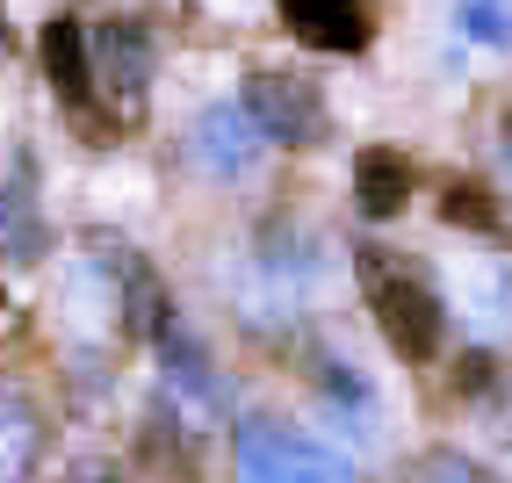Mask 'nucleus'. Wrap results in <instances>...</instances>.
Listing matches in <instances>:
<instances>
[{"mask_svg":"<svg viewBox=\"0 0 512 483\" xmlns=\"http://www.w3.org/2000/svg\"><path fill=\"white\" fill-rule=\"evenodd\" d=\"M354 274H361V296H368V310H375V325H383L390 347L404 361H433L440 332H448L440 296L419 282V274H404V260L390 246H354Z\"/></svg>","mask_w":512,"mask_h":483,"instance_id":"obj_1","label":"nucleus"},{"mask_svg":"<svg viewBox=\"0 0 512 483\" xmlns=\"http://www.w3.org/2000/svg\"><path fill=\"white\" fill-rule=\"evenodd\" d=\"M87 73L109 101V123L116 130H138L145 123V101H152V37L138 22H109L101 37H87Z\"/></svg>","mask_w":512,"mask_h":483,"instance_id":"obj_2","label":"nucleus"},{"mask_svg":"<svg viewBox=\"0 0 512 483\" xmlns=\"http://www.w3.org/2000/svg\"><path fill=\"white\" fill-rule=\"evenodd\" d=\"M238 483H361L347 455L303 440V433H282V426H246L238 440Z\"/></svg>","mask_w":512,"mask_h":483,"instance_id":"obj_3","label":"nucleus"},{"mask_svg":"<svg viewBox=\"0 0 512 483\" xmlns=\"http://www.w3.org/2000/svg\"><path fill=\"white\" fill-rule=\"evenodd\" d=\"M44 80H51V94L65 101V109L80 116L87 145H116V130L94 116V73H87V29H80V15H51L44 22Z\"/></svg>","mask_w":512,"mask_h":483,"instance_id":"obj_4","label":"nucleus"},{"mask_svg":"<svg viewBox=\"0 0 512 483\" xmlns=\"http://www.w3.org/2000/svg\"><path fill=\"white\" fill-rule=\"evenodd\" d=\"M246 116L260 123V137H282V145H318V137H325V94L303 80V73H253Z\"/></svg>","mask_w":512,"mask_h":483,"instance_id":"obj_5","label":"nucleus"},{"mask_svg":"<svg viewBox=\"0 0 512 483\" xmlns=\"http://www.w3.org/2000/svg\"><path fill=\"white\" fill-rule=\"evenodd\" d=\"M260 123L246 116V101H217V109H202L195 130H188V159L202 166L210 181H238V174H253V159H260Z\"/></svg>","mask_w":512,"mask_h":483,"instance_id":"obj_6","label":"nucleus"},{"mask_svg":"<svg viewBox=\"0 0 512 483\" xmlns=\"http://www.w3.org/2000/svg\"><path fill=\"white\" fill-rule=\"evenodd\" d=\"M282 22L311 51H361L368 44V8L361 0H282Z\"/></svg>","mask_w":512,"mask_h":483,"instance_id":"obj_7","label":"nucleus"},{"mask_svg":"<svg viewBox=\"0 0 512 483\" xmlns=\"http://www.w3.org/2000/svg\"><path fill=\"white\" fill-rule=\"evenodd\" d=\"M159 339H166V390H174V404L188 411L195 426H217V411H224V390H217L210 361H202V354H195V339H188V332H174V325H166Z\"/></svg>","mask_w":512,"mask_h":483,"instance_id":"obj_8","label":"nucleus"},{"mask_svg":"<svg viewBox=\"0 0 512 483\" xmlns=\"http://www.w3.org/2000/svg\"><path fill=\"white\" fill-rule=\"evenodd\" d=\"M116 274V296H123V332H166V296H159V274L130 253V246H101Z\"/></svg>","mask_w":512,"mask_h":483,"instance_id":"obj_9","label":"nucleus"},{"mask_svg":"<svg viewBox=\"0 0 512 483\" xmlns=\"http://www.w3.org/2000/svg\"><path fill=\"white\" fill-rule=\"evenodd\" d=\"M354 195H361V210L368 217H397L404 202H412V166H404V152H361L354 159Z\"/></svg>","mask_w":512,"mask_h":483,"instance_id":"obj_10","label":"nucleus"},{"mask_svg":"<svg viewBox=\"0 0 512 483\" xmlns=\"http://www.w3.org/2000/svg\"><path fill=\"white\" fill-rule=\"evenodd\" d=\"M44 253V210L29 181H0V260H37Z\"/></svg>","mask_w":512,"mask_h":483,"instance_id":"obj_11","label":"nucleus"},{"mask_svg":"<svg viewBox=\"0 0 512 483\" xmlns=\"http://www.w3.org/2000/svg\"><path fill=\"white\" fill-rule=\"evenodd\" d=\"M37 411H29L22 397H0V483H22L29 469H37Z\"/></svg>","mask_w":512,"mask_h":483,"instance_id":"obj_12","label":"nucleus"},{"mask_svg":"<svg viewBox=\"0 0 512 483\" xmlns=\"http://www.w3.org/2000/svg\"><path fill=\"white\" fill-rule=\"evenodd\" d=\"M440 217H448V224H462V231H498V202H491V188L455 181L448 195H440Z\"/></svg>","mask_w":512,"mask_h":483,"instance_id":"obj_13","label":"nucleus"},{"mask_svg":"<svg viewBox=\"0 0 512 483\" xmlns=\"http://www.w3.org/2000/svg\"><path fill=\"white\" fill-rule=\"evenodd\" d=\"M476 44H512V0H462V15H455Z\"/></svg>","mask_w":512,"mask_h":483,"instance_id":"obj_14","label":"nucleus"},{"mask_svg":"<svg viewBox=\"0 0 512 483\" xmlns=\"http://www.w3.org/2000/svg\"><path fill=\"white\" fill-rule=\"evenodd\" d=\"M404 483H484V476H476V462H462L455 447H433V455L412 462V476H404Z\"/></svg>","mask_w":512,"mask_h":483,"instance_id":"obj_15","label":"nucleus"},{"mask_svg":"<svg viewBox=\"0 0 512 483\" xmlns=\"http://www.w3.org/2000/svg\"><path fill=\"white\" fill-rule=\"evenodd\" d=\"M80 483H123V476H116V469H101V462H87V469H80Z\"/></svg>","mask_w":512,"mask_h":483,"instance_id":"obj_16","label":"nucleus"},{"mask_svg":"<svg viewBox=\"0 0 512 483\" xmlns=\"http://www.w3.org/2000/svg\"><path fill=\"white\" fill-rule=\"evenodd\" d=\"M8 51H15V37H8V15H0V65H8Z\"/></svg>","mask_w":512,"mask_h":483,"instance_id":"obj_17","label":"nucleus"},{"mask_svg":"<svg viewBox=\"0 0 512 483\" xmlns=\"http://www.w3.org/2000/svg\"><path fill=\"white\" fill-rule=\"evenodd\" d=\"M0 332H15V303L8 296H0Z\"/></svg>","mask_w":512,"mask_h":483,"instance_id":"obj_18","label":"nucleus"}]
</instances>
